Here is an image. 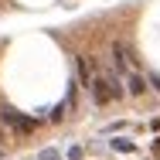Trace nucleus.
Returning <instances> with one entry per match:
<instances>
[{
    "label": "nucleus",
    "mask_w": 160,
    "mask_h": 160,
    "mask_svg": "<svg viewBox=\"0 0 160 160\" xmlns=\"http://www.w3.org/2000/svg\"><path fill=\"white\" fill-rule=\"evenodd\" d=\"M0 119L14 129V133H34V126H38V119L21 116V112H17V109H10V106H0Z\"/></svg>",
    "instance_id": "f257e3e1"
},
{
    "label": "nucleus",
    "mask_w": 160,
    "mask_h": 160,
    "mask_svg": "<svg viewBox=\"0 0 160 160\" xmlns=\"http://www.w3.org/2000/svg\"><path fill=\"white\" fill-rule=\"evenodd\" d=\"M89 89H92V99H96V106H106V102H112V92H109V82H106V75H96Z\"/></svg>",
    "instance_id": "f03ea898"
},
{
    "label": "nucleus",
    "mask_w": 160,
    "mask_h": 160,
    "mask_svg": "<svg viewBox=\"0 0 160 160\" xmlns=\"http://www.w3.org/2000/svg\"><path fill=\"white\" fill-rule=\"evenodd\" d=\"M129 65H133V58H129V51L123 48V41H112V68L129 75Z\"/></svg>",
    "instance_id": "7ed1b4c3"
},
{
    "label": "nucleus",
    "mask_w": 160,
    "mask_h": 160,
    "mask_svg": "<svg viewBox=\"0 0 160 160\" xmlns=\"http://www.w3.org/2000/svg\"><path fill=\"white\" fill-rule=\"evenodd\" d=\"M126 92L129 96H143V92H147V78H143L140 72H129L126 75Z\"/></svg>",
    "instance_id": "20e7f679"
},
{
    "label": "nucleus",
    "mask_w": 160,
    "mask_h": 160,
    "mask_svg": "<svg viewBox=\"0 0 160 160\" xmlns=\"http://www.w3.org/2000/svg\"><path fill=\"white\" fill-rule=\"evenodd\" d=\"M75 68H78V82H82V85H92V78H96L92 62H89V58H75Z\"/></svg>",
    "instance_id": "39448f33"
},
{
    "label": "nucleus",
    "mask_w": 160,
    "mask_h": 160,
    "mask_svg": "<svg viewBox=\"0 0 160 160\" xmlns=\"http://www.w3.org/2000/svg\"><path fill=\"white\" fill-rule=\"evenodd\" d=\"M106 82H109L112 99H123V96H126V89H123V82H119V72H106Z\"/></svg>",
    "instance_id": "423d86ee"
},
{
    "label": "nucleus",
    "mask_w": 160,
    "mask_h": 160,
    "mask_svg": "<svg viewBox=\"0 0 160 160\" xmlns=\"http://www.w3.org/2000/svg\"><path fill=\"white\" fill-rule=\"evenodd\" d=\"M112 150H123V153H133L136 147H133L129 140H112Z\"/></svg>",
    "instance_id": "0eeeda50"
},
{
    "label": "nucleus",
    "mask_w": 160,
    "mask_h": 160,
    "mask_svg": "<svg viewBox=\"0 0 160 160\" xmlns=\"http://www.w3.org/2000/svg\"><path fill=\"white\" fill-rule=\"evenodd\" d=\"M68 157H72V160H82V157H85V150H82V147H72V150H68Z\"/></svg>",
    "instance_id": "6e6552de"
},
{
    "label": "nucleus",
    "mask_w": 160,
    "mask_h": 160,
    "mask_svg": "<svg viewBox=\"0 0 160 160\" xmlns=\"http://www.w3.org/2000/svg\"><path fill=\"white\" fill-rule=\"evenodd\" d=\"M41 160H58V150H44V153H41Z\"/></svg>",
    "instance_id": "1a4fd4ad"
},
{
    "label": "nucleus",
    "mask_w": 160,
    "mask_h": 160,
    "mask_svg": "<svg viewBox=\"0 0 160 160\" xmlns=\"http://www.w3.org/2000/svg\"><path fill=\"white\" fill-rule=\"evenodd\" d=\"M150 82H153V89L160 92V75H150Z\"/></svg>",
    "instance_id": "9d476101"
}]
</instances>
